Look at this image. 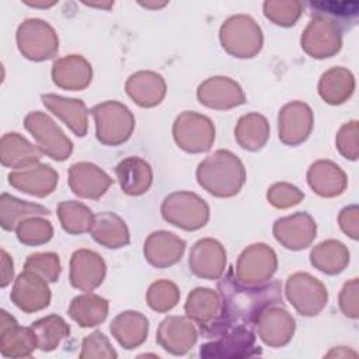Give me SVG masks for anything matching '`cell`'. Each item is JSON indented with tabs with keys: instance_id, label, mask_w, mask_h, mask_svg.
Returning a JSON list of instances; mask_svg holds the SVG:
<instances>
[{
	"instance_id": "cell-1",
	"label": "cell",
	"mask_w": 359,
	"mask_h": 359,
	"mask_svg": "<svg viewBox=\"0 0 359 359\" xmlns=\"http://www.w3.org/2000/svg\"><path fill=\"white\" fill-rule=\"evenodd\" d=\"M217 289L220 309L210 323L199 325L203 337L223 327L241 325L255 328V323L264 310L271 306L283 304L280 283L278 280L258 286H247L238 282L233 268L219 280Z\"/></svg>"
},
{
	"instance_id": "cell-2",
	"label": "cell",
	"mask_w": 359,
	"mask_h": 359,
	"mask_svg": "<svg viewBox=\"0 0 359 359\" xmlns=\"http://www.w3.org/2000/svg\"><path fill=\"white\" fill-rule=\"evenodd\" d=\"M198 184L217 198H230L240 192L245 182L241 160L229 150H217L199 163Z\"/></svg>"
},
{
	"instance_id": "cell-3",
	"label": "cell",
	"mask_w": 359,
	"mask_h": 359,
	"mask_svg": "<svg viewBox=\"0 0 359 359\" xmlns=\"http://www.w3.org/2000/svg\"><path fill=\"white\" fill-rule=\"evenodd\" d=\"M206 338L209 342L201 346V356L206 359H238L252 358L262 353V349L255 345V332L250 327H223Z\"/></svg>"
},
{
	"instance_id": "cell-4",
	"label": "cell",
	"mask_w": 359,
	"mask_h": 359,
	"mask_svg": "<svg viewBox=\"0 0 359 359\" xmlns=\"http://www.w3.org/2000/svg\"><path fill=\"white\" fill-rule=\"evenodd\" d=\"M90 114L95 119L97 139L105 146L125 143L135 129V116L129 108L118 101H105L94 105Z\"/></svg>"
},
{
	"instance_id": "cell-5",
	"label": "cell",
	"mask_w": 359,
	"mask_h": 359,
	"mask_svg": "<svg viewBox=\"0 0 359 359\" xmlns=\"http://www.w3.org/2000/svg\"><path fill=\"white\" fill-rule=\"evenodd\" d=\"M220 42L234 57H254L262 48V32L251 17L236 15L222 25Z\"/></svg>"
},
{
	"instance_id": "cell-6",
	"label": "cell",
	"mask_w": 359,
	"mask_h": 359,
	"mask_svg": "<svg viewBox=\"0 0 359 359\" xmlns=\"http://www.w3.org/2000/svg\"><path fill=\"white\" fill-rule=\"evenodd\" d=\"M161 215L165 222L188 231L203 227L209 220L208 203L192 192H174L161 205Z\"/></svg>"
},
{
	"instance_id": "cell-7",
	"label": "cell",
	"mask_w": 359,
	"mask_h": 359,
	"mask_svg": "<svg viewBox=\"0 0 359 359\" xmlns=\"http://www.w3.org/2000/svg\"><path fill=\"white\" fill-rule=\"evenodd\" d=\"M24 126L36 140L42 154L56 161H63L72 154V140L46 114L41 111L29 112L24 119Z\"/></svg>"
},
{
	"instance_id": "cell-8",
	"label": "cell",
	"mask_w": 359,
	"mask_h": 359,
	"mask_svg": "<svg viewBox=\"0 0 359 359\" xmlns=\"http://www.w3.org/2000/svg\"><path fill=\"white\" fill-rule=\"evenodd\" d=\"M172 136L180 149L188 153H202L213 144L215 126L208 116L185 111L174 121Z\"/></svg>"
},
{
	"instance_id": "cell-9",
	"label": "cell",
	"mask_w": 359,
	"mask_h": 359,
	"mask_svg": "<svg viewBox=\"0 0 359 359\" xmlns=\"http://www.w3.org/2000/svg\"><path fill=\"white\" fill-rule=\"evenodd\" d=\"M278 259L275 251L266 244L258 243L247 247L237 259L236 278L247 286H258L269 282L276 272Z\"/></svg>"
},
{
	"instance_id": "cell-10",
	"label": "cell",
	"mask_w": 359,
	"mask_h": 359,
	"mask_svg": "<svg viewBox=\"0 0 359 359\" xmlns=\"http://www.w3.org/2000/svg\"><path fill=\"white\" fill-rule=\"evenodd\" d=\"M286 297L302 316H317L327 304L328 293L325 286L306 272H297L286 280Z\"/></svg>"
},
{
	"instance_id": "cell-11",
	"label": "cell",
	"mask_w": 359,
	"mask_h": 359,
	"mask_svg": "<svg viewBox=\"0 0 359 359\" xmlns=\"http://www.w3.org/2000/svg\"><path fill=\"white\" fill-rule=\"evenodd\" d=\"M18 50L29 60L42 62L57 52V35L42 20H27L17 29Z\"/></svg>"
},
{
	"instance_id": "cell-12",
	"label": "cell",
	"mask_w": 359,
	"mask_h": 359,
	"mask_svg": "<svg viewBox=\"0 0 359 359\" xmlns=\"http://www.w3.org/2000/svg\"><path fill=\"white\" fill-rule=\"evenodd\" d=\"M302 48L311 57H331L341 49V28L324 17H316L302 35Z\"/></svg>"
},
{
	"instance_id": "cell-13",
	"label": "cell",
	"mask_w": 359,
	"mask_h": 359,
	"mask_svg": "<svg viewBox=\"0 0 359 359\" xmlns=\"http://www.w3.org/2000/svg\"><path fill=\"white\" fill-rule=\"evenodd\" d=\"M10 299L20 310L25 313H35L49 306L50 290L42 276L24 269L14 282Z\"/></svg>"
},
{
	"instance_id": "cell-14",
	"label": "cell",
	"mask_w": 359,
	"mask_h": 359,
	"mask_svg": "<svg viewBox=\"0 0 359 359\" xmlns=\"http://www.w3.org/2000/svg\"><path fill=\"white\" fill-rule=\"evenodd\" d=\"M278 122H279V140L289 146H297L303 143L311 133V129H313L311 108L302 101L289 102L279 111Z\"/></svg>"
},
{
	"instance_id": "cell-15",
	"label": "cell",
	"mask_w": 359,
	"mask_h": 359,
	"mask_svg": "<svg viewBox=\"0 0 359 359\" xmlns=\"http://www.w3.org/2000/svg\"><path fill=\"white\" fill-rule=\"evenodd\" d=\"M198 339V332L188 317L170 316L164 318L157 330V344L171 355H185Z\"/></svg>"
},
{
	"instance_id": "cell-16",
	"label": "cell",
	"mask_w": 359,
	"mask_h": 359,
	"mask_svg": "<svg viewBox=\"0 0 359 359\" xmlns=\"http://www.w3.org/2000/svg\"><path fill=\"white\" fill-rule=\"evenodd\" d=\"M316 222L306 212L278 219L273 223V236L285 248L299 251L311 244L316 237Z\"/></svg>"
},
{
	"instance_id": "cell-17",
	"label": "cell",
	"mask_w": 359,
	"mask_h": 359,
	"mask_svg": "<svg viewBox=\"0 0 359 359\" xmlns=\"http://www.w3.org/2000/svg\"><path fill=\"white\" fill-rule=\"evenodd\" d=\"M0 352L4 358H28L38 348L31 327H21L6 310L0 311Z\"/></svg>"
},
{
	"instance_id": "cell-18",
	"label": "cell",
	"mask_w": 359,
	"mask_h": 359,
	"mask_svg": "<svg viewBox=\"0 0 359 359\" xmlns=\"http://www.w3.org/2000/svg\"><path fill=\"white\" fill-rule=\"evenodd\" d=\"M255 327L259 339L272 348L285 346L293 338L294 320L282 306H271L261 313Z\"/></svg>"
},
{
	"instance_id": "cell-19",
	"label": "cell",
	"mask_w": 359,
	"mask_h": 359,
	"mask_svg": "<svg viewBox=\"0 0 359 359\" xmlns=\"http://www.w3.org/2000/svg\"><path fill=\"white\" fill-rule=\"evenodd\" d=\"M199 102L213 109H230L245 102V95L234 80L230 77H210L203 81L196 91Z\"/></svg>"
},
{
	"instance_id": "cell-20",
	"label": "cell",
	"mask_w": 359,
	"mask_h": 359,
	"mask_svg": "<svg viewBox=\"0 0 359 359\" xmlns=\"http://www.w3.org/2000/svg\"><path fill=\"white\" fill-rule=\"evenodd\" d=\"M114 184V180L93 163H76L69 168V185L74 195L98 199Z\"/></svg>"
},
{
	"instance_id": "cell-21",
	"label": "cell",
	"mask_w": 359,
	"mask_h": 359,
	"mask_svg": "<svg viewBox=\"0 0 359 359\" xmlns=\"http://www.w3.org/2000/svg\"><path fill=\"white\" fill-rule=\"evenodd\" d=\"M105 262L94 251L77 250L70 259V283L83 292L98 287L105 276Z\"/></svg>"
},
{
	"instance_id": "cell-22",
	"label": "cell",
	"mask_w": 359,
	"mask_h": 359,
	"mask_svg": "<svg viewBox=\"0 0 359 359\" xmlns=\"http://www.w3.org/2000/svg\"><path fill=\"white\" fill-rule=\"evenodd\" d=\"M224 266L226 251L217 240L203 238L194 244L189 252V268L196 276L217 279L223 275Z\"/></svg>"
},
{
	"instance_id": "cell-23",
	"label": "cell",
	"mask_w": 359,
	"mask_h": 359,
	"mask_svg": "<svg viewBox=\"0 0 359 359\" xmlns=\"http://www.w3.org/2000/svg\"><path fill=\"white\" fill-rule=\"evenodd\" d=\"M7 178L15 189L38 198L50 195L57 185V172L48 164H34L11 171Z\"/></svg>"
},
{
	"instance_id": "cell-24",
	"label": "cell",
	"mask_w": 359,
	"mask_h": 359,
	"mask_svg": "<svg viewBox=\"0 0 359 359\" xmlns=\"http://www.w3.org/2000/svg\"><path fill=\"white\" fill-rule=\"evenodd\" d=\"M42 104L60 121L65 122V125L76 135V136H86L88 129V121L87 115L90 111H87L86 104L81 100L76 98H65L55 94H42L41 95Z\"/></svg>"
},
{
	"instance_id": "cell-25",
	"label": "cell",
	"mask_w": 359,
	"mask_h": 359,
	"mask_svg": "<svg viewBox=\"0 0 359 359\" xmlns=\"http://www.w3.org/2000/svg\"><path fill=\"white\" fill-rule=\"evenodd\" d=\"M185 250V241L170 231H154L144 241V257L157 268L177 264Z\"/></svg>"
},
{
	"instance_id": "cell-26",
	"label": "cell",
	"mask_w": 359,
	"mask_h": 359,
	"mask_svg": "<svg viewBox=\"0 0 359 359\" xmlns=\"http://www.w3.org/2000/svg\"><path fill=\"white\" fill-rule=\"evenodd\" d=\"M91 65L80 55H69L57 59L52 66L53 83L65 90H83L91 83Z\"/></svg>"
},
{
	"instance_id": "cell-27",
	"label": "cell",
	"mask_w": 359,
	"mask_h": 359,
	"mask_svg": "<svg viewBox=\"0 0 359 359\" xmlns=\"http://www.w3.org/2000/svg\"><path fill=\"white\" fill-rule=\"evenodd\" d=\"M307 182L317 195L332 198L345 191L346 175L332 161L320 160L310 165L307 171Z\"/></svg>"
},
{
	"instance_id": "cell-28",
	"label": "cell",
	"mask_w": 359,
	"mask_h": 359,
	"mask_svg": "<svg viewBox=\"0 0 359 359\" xmlns=\"http://www.w3.org/2000/svg\"><path fill=\"white\" fill-rule=\"evenodd\" d=\"M128 95L139 105L150 108L158 105L165 95V81L154 72H137L126 81Z\"/></svg>"
},
{
	"instance_id": "cell-29",
	"label": "cell",
	"mask_w": 359,
	"mask_h": 359,
	"mask_svg": "<svg viewBox=\"0 0 359 359\" xmlns=\"http://www.w3.org/2000/svg\"><path fill=\"white\" fill-rule=\"evenodd\" d=\"M115 174L121 189L130 196L147 192L153 182L151 167L140 157H128L119 161L115 167Z\"/></svg>"
},
{
	"instance_id": "cell-30",
	"label": "cell",
	"mask_w": 359,
	"mask_h": 359,
	"mask_svg": "<svg viewBox=\"0 0 359 359\" xmlns=\"http://www.w3.org/2000/svg\"><path fill=\"white\" fill-rule=\"evenodd\" d=\"M42 151L38 146L31 144L20 133H6L1 137L0 160L4 167L14 170H22L38 164Z\"/></svg>"
},
{
	"instance_id": "cell-31",
	"label": "cell",
	"mask_w": 359,
	"mask_h": 359,
	"mask_svg": "<svg viewBox=\"0 0 359 359\" xmlns=\"http://www.w3.org/2000/svg\"><path fill=\"white\" fill-rule=\"evenodd\" d=\"M109 330L122 348L135 349L146 341L149 321L139 311H123L112 320Z\"/></svg>"
},
{
	"instance_id": "cell-32",
	"label": "cell",
	"mask_w": 359,
	"mask_h": 359,
	"mask_svg": "<svg viewBox=\"0 0 359 359\" xmlns=\"http://www.w3.org/2000/svg\"><path fill=\"white\" fill-rule=\"evenodd\" d=\"M90 233L98 244L107 248L125 247L130 240L125 222L118 215L111 212L95 215Z\"/></svg>"
},
{
	"instance_id": "cell-33",
	"label": "cell",
	"mask_w": 359,
	"mask_h": 359,
	"mask_svg": "<svg viewBox=\"0 0 359 359\" xmlns=\"http://www.w3.org/2000/svg\"><path fill=\"white\" fill-rule=\"evenodd\" d=\"M355 79L352 73L344 67H332L325 72L318 83L320 97L331 104L339 105L345 102L353 93Z\"/></svg>"
},
{
	"instance_id": "cell-34",
	"label": "cell",
	"mask_w": 359,
	"mask_h": 359,
	"mask_svg": "<svg viewBox=\"0 0 359 359\" xmlns=\"http://www.w3.org/2000/svg\"><path fill=\"white\" fill-rule=\"evenodd\" d=\"M69 316L83 328L95 327L104 323L108 316V300L87 292L72 300Z\"/></svg>"
},
{
	"instance_id": "cell-35",
	"label": "cell",
	"mask_w": 359,
	"mask_h": 359,
	"mask_svg": "<svg viewBox=\"0 0 359 359\" xmlns=\"http://www.w3.org/2000/svg\"><path fill=\"white\" fill-rule=\"evenodd\" d=\"M49 213V209L42 205L17 199L6 192L0 196V224L7 231L15 230L17 226L28 217L48 216Z\"/></svg>"
},
{
	"instance_id": "cell-36",
	"label": "cell",
	"mask_w": 359,
	"mask_h": 359,
	"mask_svg": "<svg viewBox=\"0 0 359 359\" xmlns=\"http://www.w3.org/2000/svg\"><path fill=\"white\" fill-rule=\"evenodd\" d=\"M234 136L243 149L257 151L268 142L269 123L265 116L257 112L243 115L234 129Z\"/></svg>"
},
{
	"instance_id": "cell-37",
	"label": "cell",
	"mask_w": 359,
	"mask_h": 359,
	"mask_svg": "<svg viewBox=\"0 0 359 359\" xmlns=\"http://www.w3.org/2000/svg\"><path fill=\"white\" fill-rule=\"evenodd\" d=\"M311 265L327 275H335L344 271L349 262L346 247L337 240H327L316 245L310 252Z\"/></svg>"
},
{
	"instance_id": "cell-38",
	"label": "cell",
	"mask_w": 359,
	"mask_h": 359,
	"mask_svg": "<svg viewBox=\"0 0 359 359\" xmlns=\"http://www.w3.org/2000/svg\"><path fill=\"white\" fill-rule=\"evenodd\" d=\"M29 327L36 337L38 349L42 352L55 351L60 345V342L70 334L69 324H66V321L56 314L39 318L34 321Z\"/></svg>"
},
{
	"instance_id": "cell-39",
	"label": "cell",
	"mask_w": 359,
	"mask_h": 359,
	"mask_svg": "<svg viewBox=\"0 0 359 359\" xmlns=\"http://www.w3.org/2000/svg\"><path fill=\"white\" fill-rule=\"evenodd\" d=\"M220 297L208 287L194 289L185 303V314L188 318L196 321L199 325L210 323L219 313Z\"/></svg>"
},
{
	"instance_id": "cell-40",
	"label": "cell",
	"mask_w": 359,
	"mask_h": 359,
	"mask_svg": "<svg viewBox=\"0 0 359 359\" xmlns=\"http://www.w3.org/2000/svg\"><path fill=\"white\" fill-rule=\"evenodd\" d=\"M57 216L65 231L83 234L91 230L94 215L91 209L76 201H63L57 206Z\"/></svg>"
},
{
	"instance_id": "cell-41",
	"label": "cell",
	"mask_w": 359,
	"mask_h": 359,
	"mask_svg": "<svg viewBox=\"0 0 359 359\" xmlns=\"http://www.w3.org/2000/svg\"><path fill=\"white\" fill-rule=\"evenodd\" d=\"M15 233L20 243L25 245H41L50 241L53 236V227L49 220L34 216L22 220L17 226Z\"/></svg>"
},
{
	"instance_id": "cell-42",
	"label": "cell",
	"mask_w": 359,
	"mask_h": 359,
	"mask_svg": "<svg viewBox=\"0 0 359 359\" xmlns=\"http://www.w3.org/2000/svg\"><path fill=\"white\" fill-rule=\"evenodd\" d=\"M146 299L150 309L158 313H165L177 306L180 300V290L175 283L161 279L149 287Z\"/></svg>"
},
{
	"instance_id": "cell-43",
	"label": "cell",
	"mask_w": 359,
	"mask_h": 359,
	"mask_svg": "<svg viewBox=\"0 0 359 359\" xmlns=\"http://www.w3.org/2000/svg\"><path fill=\"white\" fill-rule=\"evenodd\" d=\"M24 269L38 273L46 282H56L60 275V261L55 252H35L27 257Z\"/></svg>"
},
{
	"instance_id": "cell-44",
	"label": "cell",
	"mask_w": 359,
	"mask_h": 359,
	"mask_svg": "<svg viewBox=\"0 0 359 359\" xmlns=\"http://www.w3.org/2000/svg\"><path fill=\"white\" fill-rule=\"evenodd\" d=\"M116 356H118L116 351L111 345L109 339L101 331L91 332L81 342V352H80L81 359H91V358L111 359Z\"/></svg>"
},
{
	"instance_id": "cell-45",
	"label": "cell",
	"mask_w": 359,
	"mask_h": 359,
	"mask_svg": "<svg viewBox=\"0 0 359 359\" xmlns=\"http://www.w3.org/2000/svg\"><path fill=\"white\" fill-rule=\"evenodd\" d=\"M266 198L272 206L278 209H287L300 203V201L304 199V194L292 184L276 182L268 189Z\"/></svg>"
},
{
	"instance_id": "cell-46",
	"label": "cell",
	"mask_w": 359,
	"mask_h": 359,
	"mask_svg": "<svg viewBox=\"0 0 359 359\" xmlns=\"http://www.w3.org/2000/svg\"><path fill=\"white\" fill-rule=\"evenodd\" d=\"M337 149L339 153L352 161L358 158V121L345 123L337 135Z\"/></svg>"
},
{
	"instance_id": "cell-47",
	"label": "cell",
	"mask_w": 359,
	"mask_h": 359,
	"mask_svg": "<svg viewBox=\"0 0 359 359\" xmlns=\"http://www.w3.org/2000/svg\"><path fill=\"white\" fill-rule=\"evenodd\" d=\"M339 307L346 317L358 318V279L353 278L346 282L339 293Z\"/></svg>"
},
{
	"instance_id": "cell-48",
	"label": "cell",
	"mask_w": 359,
	"mask_h": 359,
	"mask_svg": "<svg viewBox=\"0 0 359 359\" xmlns=\"http://www.w3.org/2000/svg\"><path fill=\"white\" fill-rule=\"evenodd\" d=\"M339 226L352 240H358V206H346L341 210Z\"/></svg>"
},
{
	"instance_id": "cell-49",
	"label": "cell",
	"mask_w": 359,
	"mask_h": 359,
	"mask_svg": "<svg viewBox=\"0 0 359 359\" xmlns=\"http://www.w3.org/2000/svg\"><path fill=\"white\" fill-rule=\"evenodd\" d=\"M14 276V265H13V259L10 258V255L1 250V280H0V286L6 287L7 285L11 283Z\"/></svg>"
}]
</instances>
